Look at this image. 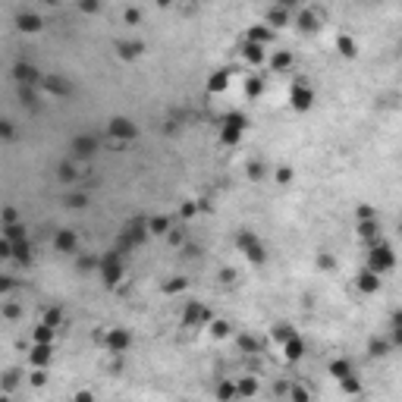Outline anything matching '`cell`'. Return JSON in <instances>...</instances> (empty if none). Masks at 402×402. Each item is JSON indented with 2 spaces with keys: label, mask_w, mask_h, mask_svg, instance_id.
<instances>
[{
  "label": "cell",
  "mask_w": 402,
  "mask_h": 402,
  "mask_svg": "<svg viewBox=\"0 0 402 402\" xmlns=\"http://www.w3.org/2000/svg\"><path fill=\"white\" fill-rule=\"evenodd\" d=\"M60 179H73V167H70V164L60 167Z\"/></svg>",
  "instance_id": "obj_41"
},
{
  "label": "cell",
  "mask_w": 402,
  "mask_h": 402,
  "mask_svg": "<svg viewBox=\"0 0 402 402\" xmlns=\"http://www.w3.org/2000/svg\"><path fill=\"white\" fill-rule=\"evenodd\" d=\"M226 85H229V75L226 73H214V79L208 82V91H211V95H217V91L226 88Z\"/></svg>",
  "instance_id": "obj_22"
},
{
  "label": "cell",
  "mask_w": 402,
  "mask_h": 402,
  "mask_svg": "<svg viewBox=\"0 0 402 402\" xmlns=\"http://www.w3.org/2000/svg\"><path fill=\"white\" fill-rule=\"evenodd\" d=\"M95 139H91V135H79V139L73 142V151H75V157H91V154H95Z\"/></svg>",
  "instance_id": "obj_12"
},
{
  "label": "cell",
  "mask_w": 402,
  "mask_h": 402,
  "mask_svg": "<svg viewBox=\"0 0 402 402\" xmlns=\"http://www.w3.org/2000/svg\"><path fill=\"white\" fill-rule=\"evenodd\" d=\"M32 383L41 387V383H44V371H35V374H32Z\"/></svg>",
  "instance_id": "obj_42"
},
{
  "label": "cell",
  "mask_w": 402,
  "mask_h": 402,
  "mask_svg": "<svg viewBox=\"0 0 402 402\" xmlns=\"http://www.w3.org/2000/svg\"><path fill=\"white\" fill-rule=\"evenodd\" d=\"M339 387H343L346 393H362V383H358L355 377H349V380H343V383H339Z\"/></svg>",
  "instance_id": "obj_34"
},
{
  "label": "cell",
  "mask_w": 402,
  "mask_h": 402,
  "mask_svg": "<svg viewBox=\"0 0 402 402\" xmlns=\"http://www.w3.org/2000/svg\"><path fill=\"white\" fill-rule=\"evenodd\" d=\"M70 204H73V208H82V204H85V195H73Z\"/></svg>",
  "instance_id": "obj_43"
},
{
  "label": "cell",
  "mask_w": 402,
  "mask_h": 402,
  "mask_svg": "<svg viewBox=\"0 0 402 402\" xmlns=\"http://www.w3.org/2000/svg\"><path fill=\"white\" fill-rule=\"evenodd\" d=\"M82 10H85V13H98L101 6H98V3H82Z\"/></svg>",
  "instance_id": "obj_47"
},
{
  "label": "cell",
  "mask_w": 402,
  "mask_h": 402,
  "mask_svg": "<svg viewBox=\"0 0 402 402\" xmlns=\"http://www.w3.org/2000/svg\"><path fill=\"white\" fill-rule=\"evenodd\" d=\"M50 339H54V327H50V324H38V330H35V343H38V346H47Z\"/></svg>",
  "instance_id": "obj_23"
},
{
  "label": "cell",
  "mask_w": 402,
  "mask_h": 402,
  "mask_svg": "<svg viewBox=\"0 0 402 402\" xmlns=\"http://www.w3.org/2000/svg\"><path fill=\"white\" fill-rule=\"evenodd\" d=\"M289 396H292V402H308V390L292 387V390H289Z\"/></svg>",
  "instance_id": "obj_36"
},
{
  "label": "cell",
  "mask_w": 402,
  "mask_h": 402,
  "mask_svg": "<svg viewBox=\"0 0 402 402\" xmlns=\"http://www.w3.org/2000/svg\"><path fill=\"white\" fill-rule=\"evenodd\" d=\"M283 349H286V352H283V355H286V362H298V358L305 355V343H302L298 336H292V339H289V343H286Z\"/></svg>",
  "instance_id": "obj_16"
},
{
  "label": "cell",
  "mask_w": 402,
  "mask_h": 402,
  "mask_svg": "<svg viewBox=\"0 0 402 402\" xmlns=\"http://www.w3.org/2000/svg\"><path fill=\"white\" fill-rule=\"evenodd\" d=\"M139 50H142L139 41H129V44H119V57H135Z\"/></svg>",
  "instance_id": "obj_31"
},
{
  "label": "cell",
  "mask_w": 402,
  "mask_h": 402,
  "mask_svg": "<svg viewBox=\"0 0 402 402\" xmlns=\"http://www.w3.org/2000/svg\"><path fill=\"white\" fill-rule=\"evenodd\" d=\"M245 60H252V63H261L264 60V47H258V44H245Z\"/></svg>",
  "instance_id": "obj_27"
},
{
  "label": "cell",
  "mask_w": 402,
  "mask_h": 402,
  "mask_svg": "<svg viewBox=\"0 0 402 402\" xmlns=\"http://www.w3.org/2000/svg\"><path fill=\"white\" fill-rule=\"evenodd\" d=\"M223 126H226V129H236V132H245V126H249V119H245L242 113H226Z\"/></svg>",
  "instance_id": "obj_20"
},
{
  "label": "cell",
  "mask_w": 402,
  "mask_h": 402,
  "mask_svg": "<svg viewBox=\"0 0 402 402\" xmlns=\"http://www.w3.org/2000/svg\"><path fill=\"white\" fill-rule=\"evenodd\" d=\"M255 390H258V383H255L252 377L239 380V393H242V396H255Z\"/></svg>",
  "instance_id": "obj_30"
},
{
  "label": "cell",
  "mask_w": 402,
  "mask_h": 402,
  "mask_svg": "<svg viewBox=\"0 0 402 402\" xmlns=\"http://www.w3.org/2000/svg\"><path fill=\"white\" fill-rule=\"evenodd\" d=\"M16 25H19L22 32H38V29H41V16H35V13H19V16H16Z\"/></svg>",
  "instance_id": "obj_15"
},
{
  "label": "cell",
  "mask_w": 402,
  "mask_h": 402,
  "mask_svg": "<svg viewBox=\"0 0 402 402\" xmlns=\"http://www.w3.org/2000/svg\"><path fill=\"white\" fill-rule=\"evenodd\" d=\"M286 19H289V16H286L283 6H280V10L273 6V10L267 13V25H270V29H277V25H286Z\"/></svg>",
  "instance_id": "obj_24"
},
{
  "label": "cell",
  "mask_w": 402,
  "mask_h": 402,
  "mask_svg": "<svg viewBox=\"0 0 402 402\" xmlns=\"http://www.w3.org/2000/svg\"><path fill=\"white\" fill-rule=\"evenodd\" d=\"M101 277H104L107 286H116V280L123 277V264H119L116 255H107V258L101 261Z\"/></svg>",
  "instance_id": "obj_5"
},
{
  "label": "cell",
  "mask_w": 402,
  "mask_h": 402,
  "mask_svg": "<svg viewBox=\"0 0 402 402\" xmlns=\"http://www.w3.org/2000/svg\"><path fill=\"white\" fill-rule=\"evenodd\" d=\"M371 349H374V355H383V352H387V343H374Z\"/></svg>",
  "instance_id": "obj_46"
},
{
  "label": "cell",
  "mask_w": 402,
  "mask_h": 402,
  "mask_svg": "<svg viewBox=\"0 0 402 402\" xmlns=\"http://www.w3.org/2000/svg\"><path fill=\"white\" fill-rule=\"evenodd\" d=\"M47 362H50V343H47V346H35V349H32V365L44 367Z\"/></svg>",
  "instance_id": "obj_19"
},
{
  "label": "cell",
  "mask_w": 402,
  "mask_h": 402,
  "mask_svg": "<svg viewBox=\"0 0 402 402\" xmlns=\"http://www.w3.org/2000/svg\"><path fill=\"white\" fill-rule=\"evenodd\" d=\"M75 242H79V239H75L73 229H60L54 236V249L57 252H75Z\"/></svg>",
  "instance_id": "obj_10"
},
{
  "label": "cell",
  "mask_w": 402,
  "mask_h": 402,
  "mask_svg": "<svg viewBox=\"0 0 402 402\" xmlns=\"http://www.w3.org/2000/svg\"><path fill=\"white\" fill-rule=\"evenodd\" d=\"M298 25L311 32V29H318V19H314V16H311V10H302V13H298Z\"/></svg>",
  "instance_id": "obj_29"
},
{
  "label": "cell",
  "mask_w": 402,
  "mask_h": 402,
  "mask_svg": "<svg viewBox=\"0 0 402 402\" xmlns=\"http://www.w3.org/2000/svg\"><path fill=\"white\" fill-rule=\"evenodd\" d=\"M393 264H396V255L390 252V245L374 242V245H371V252H367V270H374V273L380 277V273H387Z\"/></svg>",
  "instance_id": "obj_1"
},
{
  "label": "cell",
  "mask_w": 402,
  "mask_h": 402,
  "mask_svg": "<svg viewBox=\"0 0 402 402\" xmlns=\"http://www.w3.org/2000/svg\"><path fill=\"white\" fill-rule=\"evenodd\" d=\"M220 139H223L226 145H236L239 139H242V132H236V129H226V126H223V132H220Z\"/></svg>",
  "instance_id": "obj_33"
},
{
  "label": "cell",
  "mask_w": 402,
  "mask_h": 402,
  "mask_svg": "<svg viewBox=\"0 0 402 402\" xmlns=\"http://www.w3.org/2000/svg\"><path fill=\"white\" fill-rule=\"evenodd\" d=\"M393 343L402 346V327H393Z\"/></svg>",
  "instance_id": "obj_44"
},
{
  "label": "cell",
  "mask_w": 402,
  "mask_h": 402,
  "mask_svg": "<svg viewBox=\"0 0 402 402\" xmlns=\"http://www.w3.org/2000/svg\"><path fill=\"white\" fill-rule=\"evenodd\" d=\"M270 38H273V29H270L267 22H264V25H252V29H249V44H258V47H264Z\"/></svg>",
  "instance_id": "obj_8"
},
{
  "label": "cell",
  "mask_w": 402,
  "mask_h": 402,
  "mask_svg": "<svg viewBox=\"0 0 402 402\" xmlns=\"http://www.w3.org/2000/svg\"><path fill=\"white\" fill-rule=\"evenodd\" d=\"M208 318H211V314H208V308H201V305H195V302H192L183 321H185V327H192V324H204Z\"/></svg>",
  "instance_id": "obj_13"
},
{
  "label": "cell",
  "mask_w": 402,
  "mask_h": 402,
  "mask_svg": "<svg viewBox=\"0 0 402 402\" xmlns=\"http://www.w3.org/2000/svg\"><path fill=\"white\" fill-rule=\"evenodd\" d=\"M327 371H330V377H336L339 383H343V380H349V377H355L352 365H349L346 358H336V362H330V367H327Z\"/></svg>",
  "instance_id": "obj_9"
},
{
  "label": "cell",
  "mask_w": 402,
  "mask_h": 402,
  "mask_svg": "<svg viewBox=\"0 0 402 402\" xmlns=\"http://www.w3.org/2000/svg\"><path fill=\"white\" fill-rule=\"evenodd\" d=\"M13 258L29 264V239H22V242H13Z\"/></svg>",
  "instance_id": "obj_25"
},
{
  "label": "cell",
  "mask_w": 402,
  "mask_h": 402,
  "mask_svg": "<svg viewBox=\"0 0 402 402\" xmlns=\"http://www.w3.org/2000/svg\"><path fill=\"white\" fill-rule=\"evenodd\" d=\"M311 101H314L311 88L298 79V82L292 85V91H289V104H292V110H308V107H311Z\"/></svg>",
  "instance_id": "obj_4"
},
{
  "label": "cell",
  "mask_w": 402,
  "mask_h": 402,
  "mask_svg": "<svg viewBox=\"0 0 402 402\" xmlns=\"http://www.w3.org/2000/svg\"><path fill=\"white\" fill-rule=\"evenodd\" d=\"M223 333H229V327H226L223 321H217V324H214V336H223Z\"/></svg>",
  "instance_id": "obj_38"
},
{
  "label": "cell",
  "mask_w": 402,
  "mask_h": 402,
  "mask_svg": "<svg viewBox=\"0 0 402 402\" xmlns=\"http://www.w3.org/2000/svg\"><path fill=\"white\" fill-rule=\"evenodd\" d=\"M217 399H220V402L236 399V387H233V383H220V387H217Z\"/></svg>",
  "instance_id": "obj_28"
},
{
  "label": "cell",
  "mask_w": 402,
  "mask_h": 402,
  "mask_svg": "<svg viewBox=\"0 0 402 402\" xmlns=\"http://www.w3.org/2000/svg\"><path fill=\"white\" fill-rule=\"evenodd\" d=\"M270 336H273V339H277V343H283V346H286V343H289V339H292V336H295V330H292V327H289V324H277V327H273V330H270Z\"/></svg>",
  "instance_id": "obj_17"
},
{
  "label": "cell",
  "mask_w": 402,
  "mask_h": 402,
  "mask_svg": "<svg viewBox=\"0 0 402 402\" xmlns=\"http://www.w3.org/2000/svg\"><path fill=\"white\" fill-rule=\"evenodd\" d=\"M75 402H95V396L88 390H82V393H75Z\"/></svg>",
  "instance_id": "obj_39"
},
{
  "label": "cell",
  "mask_w": 402,
  "mask_h": 402,
  "mask_svg": "<svg viewBox=\"0 0 402 402\" xmlns=\"http://www.w3.org/2000/svg\"><path fill=\"white\" fill-rule=\"evenodd\" d=\"M277 179H280V183H289V179H292V170H280V173H277Z\"/></svg>",
  "instance_id": "obj_40"
},
{
  "label": "cell",
  "mask_w": 402,
  "mask_h": 402,
  "mask_svg": "<svg viewBox=\"0 0 402 402\" xmlns=\"http://www.w3.org/2000/svg\"><path fill=\"white\" fill-rule=\"evenodd\" d=\"M0 132H3V139H13V123H10V119H3V126H0Z\"/></svg>",
  "instance_id": "obj_37"
},
{
  "label": "cell",
  "mask_w": 402,
  "mask_h": 402,
  "mask_svg": "<svg viewBox=\"0 0 402 402\" xmlns=\"http://www.w3.org/2000/svg\"><path fill=\"white\" fill-rule=\"evenodd\" d=\"M129 343H132V336H129V330H126V327H113V330L104 333V349H107V352H113V355L126 352Z\"/></svg>",
  "instance_id": "obj_2"
},
{
  "label": "cell",
  "mask_w": 402,
  "mask_h": 402,
  "mask_svg": "<svg viewBox=\"0 0 402 402\" xmlns=\"http://www.w3.org/2000/svg\"><path fill=\"white\" fill-rule=\"evenodd\" d=\"M358 289H362V292H377L380 289V277L374 270H362L358 273Z\"/></svg>",
  "instance_id": "obj_11"
},
{
  "label": "cell",
  "mask_w": 402,
  "mask_h": 402,
  "mask_svg": "<svg viewBox=\"0 0 402 402\" xmlns=\"http://www.w3.org/2000/svg\"><path fill=\"white\" fill-rule=\"evenodd\" d=\"M336 47H339V54H343V57H355V54H358V44H355L349 35H339V38H336Z\"/></svg>",
  "instance_id": "obj_18"
},
{
  "label": "cell",
  "mask_w": 402,
  "mask_h": 402,
  "mask_svg": "<svg viewBox=\"0 0 402 402\" xmlns=\"http://www.w3.org/2000/svg\"><path fill=\"white\" fill-rule=\"evenodd\" d=\"M126 22H139V10H126Z\"/></svg>",
  "instance_id": "obj_45"
},
{
  "label": "cell",
  "mask_w": 402,
  "mask_h": 402,
  "mask_svg": "<svg viewBox=\"0 0 402 402\" xmlns=\"http://www.w3.org/2000/svg\"><path fill=\"white\" fill-rule=\"evenodd\" d=\"M270 66H273V70H289V66H292V54H286V50H277V54L270 57Z\"/></svg>",
  "instance_id": "obj_21"
},
{
  "label": "cell",
  "mask_w": 402,
  "mask_h": 402,
  "mask_svg": "<svg viewBox=\"0 0 402 402\" xmlns=\"http://www.w3.org/2000/svg\"><path fill=\"white\" fill-rule=\"evenodd\" d=\"M135 123L132 119H123V116H116V119H110V135L113 139H135Z\"/></svg>",
  "instance_id": "obj_6"
},
{
  "label": "cell",
  "mask_w": 402,
  "mask_h": 402,
  "mask_svg": "<svg viewBox=\"0 0 402 402\" xmlns=\"http://www.w3.org/2000/svg\"><path fill=\"white\" fill-rule=\"evenodd\" d=\"M148 229H154V233H164V229H167V220H164V217H154V220H148Z\"/></svg>",
  "instance_id": "obj_35"
},
{
  "label": "cell",
  "mask_w": 402,
  "mask_h": 402,
  "mask_svg": "<svg viewBox=\"0 0 402 402\" xmlns=\"http://www.w3.org/2000/svg\"><path fill=\"white\" fill-rule=\"evenodd\" d=\"M44 85V91H50V95H57V98H63V95H70V85H66L60 75H50V79L41 82Z\"/></svg>",
  "instance_id": "obj_14"
},
{
  "label": "cell",
  "mask_w": 402,
  "mask_h": 402,
  "mask_svg": "<svg viewBox=\"0 0 402 402\" xmlns=\"http://www.w3.org/2000/svg\"><path fill=\"white\" fill-rule=\"evenodd\" d=\"M239 249H242V252H245V258L255 261V264H261V261H264V249H261V242L249 233V229H242V233H239Z\"/></svg>",
  "instance_id": "obj_3"
},
{
  "label": "cell",
  "mask_w": 402,
  "mask_h": 402,
  "mask_svg": "<svg viewBox=\"0 0 402 402\" xmlns=\"http://www.w3.org/2000/svg\"><path fill=\"white\" fill-rule=\"evenodd\" d=\"M358 233H362L365 239H371V242H374V239H377V233H380V229H377V220H365V223L358 226Z\"/></svg>",
  "instance_id": "obj_26"
},
{
  "label": "cell",
  "mask_w": 402,
  "mask_h": 402,
  "mask_svg": "<svg viewBox=\"0 0 402 402\" xmlns=\"http://www.w3.org/2000/svg\"><path fill=\"white\" fill-rule=\"evenodd\" d=\"M245 91H249V98H258V95H261V79H258V75L245 82Z\"/></svg>",
  "instance_id": "obj_32"
},
{
  "label": "cell",
  "mask_w": 402,
  "mask_h": 402,
  "mask_svg": "<svg viewBox=\"0 0 402 402\" xmlns=\"http://www.w3.org/2000/svg\"><path fill=\"white\" fill-rule=\"evenodd\" d=\"M13 75H16V82H19V85H38L41 82V75H38V70L32 63H16L13 66Z\"/></svg>",
  "instance_id": "obj_7"
}]
</instances>
